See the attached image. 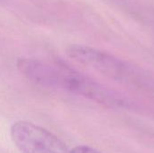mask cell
Instances as JSON below:
<instances>
[{
	"instance_id": "cell-3",
	"label": "cell",
	"mask_w": 154,
	"mask_h": 153,
	"mask_svg": "<svg viewBox=\"0 0 154 153\" xmlns=\"http://www.w3.org/2000/svg\"><path fill=\"white\" fill-rule=\"evenodd\" d=\"M11 139L22 153H69L65 144L50 131L27 121H17L10 128Z\"/></svg>"
},
{
	"instance_id": "cell-4",
	"label": "cell",
	"mask_w": 154,
	"mask_h": 153,
	"mask_svg": "<svg viewBox=\"0 0 154 153\" xmlns=\"http://www.w3.org/2000/svg\"><path fill=\"white\" fill-rule=\"evenodd\" d=\"M69 153H102L99 151L88 146V145H79L74 147L71 151H69Z\"/></svg>"
},
{
	"instance_id": "cell-2",
	"label": "cell",
	"mask_w": 154,
	"mask_h": 153,
	"mask_svg": "<svg viewBox=\"0 0 154 153\" xmlns=\"http://www.w3.org/2000/svg\"><path fill=\"white\" fill-rule=\"evenodd\" d=\"M67 55L74 61L125 87L152 92L153 78L142 69L106 51L82 44H70Z\"/></svg>"
},
{
	"instance_id": "cell-1",
	"label": "cell",
	"mask_w": 154,
	"mask_h": 153,
	"mask_svg": "<svg viewBox=\"0 0 154 153\" xmlns=\"http://www.w3.org/2000/svg\"><path fill=\"white\" fill-rule=\"evenodd\" d=\"M16 66L28 80L38 86L68 91L111 109L132 107L129 98L63 61L50 63L32 58H20Z\"/></svg>"
}]
</instances>
